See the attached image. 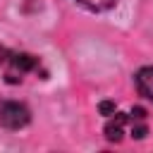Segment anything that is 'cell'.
<instances>
[{
	"mask_svg": "<svg viewBox=\"0 0 153 153\" xmlns=\"http://www.w3.org/2000/svg\"><path fill=\"white\" fill-rule=\"evenodd\" d=\"M0 67L5 69V79L10 84H17V81H22V76L26 72L38 67V57H33L29 53H17V50L0 48Z\"/></svg>",
	"mask_w": 153,
	"mask_h": 153,
	"instance_id": "obj_1",
	"label": "cell"
},
{
	"mask_svg": "<svg viewBox=\"0 0 153 153\" xmlns=\"http://www.w3.org/2000/svg\"><path fill=\"white\" fill-rule=\"evenodd\" d=\"M29 122H31V112L24 103H17V100L0 103V124L5 129H22Z\"/></svg>",
	"mask_w": 153,
	"mask_h": 153,
	"instance_id": "obj_2",
	"label": "cell"
},
{
	"mask_svg": "<svg viewBox=\"0 0 153 153\" xmlns=\"http://www.w3.org/2000/svg\"><path fill=\"white\" fill-rule=\"evenodd\" d=\"M124 134H129V115L115 112V117L105 124V136L108 141H120Z\"/></svg>",
	"mask_w": 153,
	"mask_h": 153,
	"instance_id": "obj_3",
	"label": "cell"
},
{
	"mask_svg": "<svg viewBox=\"0 0 153 153\" xmlns=\"http://www.w3.org/2000/svg\"><path fill=\"white\" fill-rule=\"evenodd\" d=\"M136 81V88L141 96H146L148 100H153V67H141L134 76Z\"/></svg>",
	"mask_w": 153,
	"mask_h": 153,
	"instance_id": "obj_4",
	"label": "cell"
},
{
	"mask_svg": "<svg viewBox=\"0 0 153 153\" xmlns=\"http://www.w3.org/2000/svg\"><path fill=\"white\" fill-rule=\"evenodd\" d=\"M79 5H84L86 10H93V12H103V10H110L117 5V0H76Z\"/></svg>",
	"mask_w": 153,
	"mask_h": 153,
	"instance_id": "obj_5",
	"label": "cell"
},
{
	"mask_svg": "<svg viewBox=\"0 0 153 153\" xmlns=\"http://www.w3.org/2000/svg\"><path fill=\"white\" fill-rule=\"evenodd\" d=\"M112 110H115V105H112V103H100V112H103V115H110Z\"/></svg>",
	"mask_w": 153,
	"mask_h": 153,
	"instance_id": "obj_6",
	"label": "cell"
}]
</instances>
